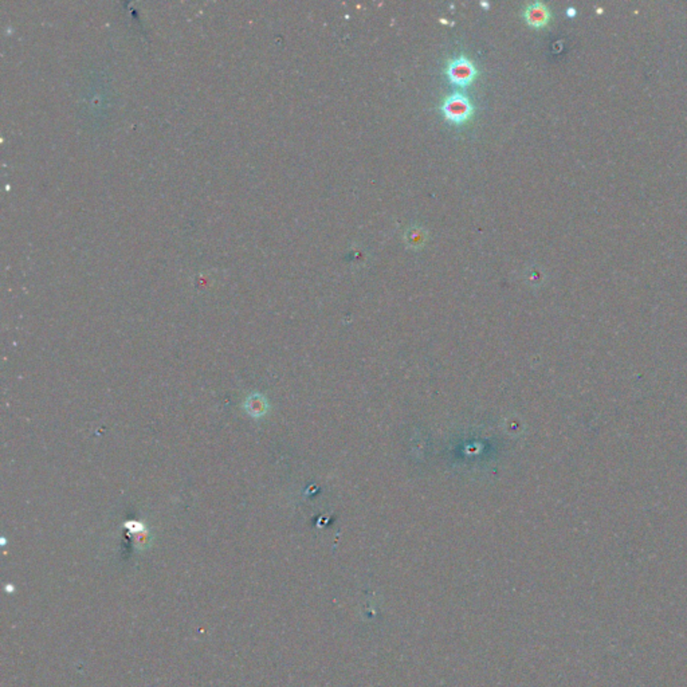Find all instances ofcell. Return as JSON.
Here are the masks:
<instances>
[{
	"instance_id": "6da1fadb",
	"label": "cell",
	"mask_w": 687,
	"mask_h": 687,
	"mask_svg": "<svg viewBox=\"0 0 687 687\" xmlns=\"http://www.w3.org/2000/svg\"><path fill=\"white\" fill-rule=\"evenodd\" d=\"M441 109L444 118L454 125L465 124L474 113V108L470 99L459 93L444 99Z\"/></svg>"
},
{
	"instance_id": "7a4b0ae2",
	"label": "cell",
	"mask_w": 687,
	"mask_h": 687,
	"mask_svg": "<svg viewBox=\"0 0 687 687\" xmlns=\"http://www.w3.org/2000/svg\"><path fill=\"white\" fill-rule=\"evenodd\" d=\"M446 74L451 83L460 87H466L474 81L476 69L470 59H467L466 57H459L448 64Z\"/></svg>"
},
{
	"instance_id": "3957f363",
	"label": "cell",
	"mask_w": 687,
	"mask_h": 687,
	"mask_svg": "<svg viewBox=\"0 0 687 687\" xmlns=\"http://www.w3.org/2000/svg\"><path fill=\"white\" fill-rule=\"evenodd\" d=\"M525 20L534 29L545 27L551 20V10L545 3L536 1L529 4L524 11Z\"/></svg>"
},
{
	"instance_id": "277c9868",
	"label": "cell",
	"mask_w": 687,
	"mask_h": 687,
	"mask_svg": "<svg viewBox=\"0 0 687 687\" xmlns=\"http://www.w3.org/2000/svg\"><path fill=\"white\" fill-rule=\"evenodd\" d=\"M254 407V409L251 411V415H261L262 412H264V407H266V403L261 400V396H260V400H258V404H255V396H251L248 399V409H251Z\"/></svg>"
},
{
	"instance_id": "5b68a950",
	"label": "cell",
	"mask_w": 687,
	"mask_h": 687,
	"mask_svg": "<svg viewBox=\"0 0 687 687\" xmlns=\"http://www.w3.org/2000/svg\"><path fill=\"white\" fill-rule=\"evenodd\" d=\"M407 239H412V246L420 245L423 243L425 238H423V232L422 229H412V236H407Z\"/></svg>"
},
{
	"instance_id": "8992f818",
	"label": "cell",
	"mask_w": 687,
	"mask_h": 687,
	"mask_svg": "<svg viewBox=\"0 0 687 687\" xmlns=\"http://www.w3.org/2000/svg\"><path fill=\"white\" fill-rule=\"evenodd\" d=\"M567 14H568L569 17H573V15H576V10H574V8H568Z\"/></svg>"
}]
</instances>
